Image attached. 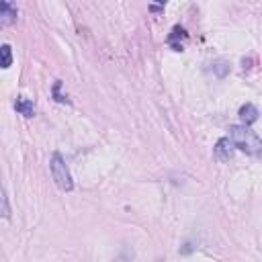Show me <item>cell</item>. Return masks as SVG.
I'll use <instances>...</instances> for the list:
<instances>
[{"instance_id": "obj_5", "label": "cell", "mask_w": 262, "mask_h": 262, "mask_svg": "<svg viewBox=\"0 0 262 262\" xmlns=\"http://www.w3.org/2000/svg\"><path fill=\"white\" fill-rule=\"evenodd\" d=\"M16 8L10 4V2H0V25L2 27H8V25H12L14 20H16Z\"/></svg>"}, {"instance_id": "obj_6", "label": "cell", "mask_w": 262, "mask_h": 262, "mask_svg": "<svg viewBox=\"0 0 262 262\" xmlns=\"http://www.w3.org/2000/svg\"><path fill=\"white\" fill-rule=\"evenodd\" d=\"M184 39H186V31L180 25H176V27H172V31L168 35V45H172L174 51H182V41Z\"/></svg>"}, {"instance_id": "obj_11", "label": "cell", "mask_w": 262, "mask_h": 262, "mask_svg": "<svg viewBox=\"0 0 262 262\" xmlns=\"http://www.w3.org/2000/svg\"><path fill=\"white\" fill-rule=\"evenodd\" d=\"M2 217L8 219L10 217V207H8V196H6V190L2 192Z\"/></svg>"}, {"instance_id": "obj_3", "label": "cell", "mask_w": 262, "mask_h": 262, "mask_svg": "<svg viewBox=\"0 0 262 262\" xmlns=\"http://www.w3.org/2000/svg\"><path fill=\"white\" fill-rule=\"evenodd\" d=\"M233 151H235V145H233V141H231L229 137L217 139V143H215V147H213V154H215V158H217L219 162H229V160L233 158Z\"/></svg>"}, {"instance_id": "obj_7", "label": "cell", "mask_w": 262, "mask_h": 262, "mask_svg": "<svg viewBox=\"0 0 262 262\" xmlns=\"http://www.w3.org/2000/svg\"><path fill=\"white\" fill-rule=\"evenodd\" d=\"M14 108H16V113L23 115V117H33L35 111H37V108H35V102L29 100V98H25V96H18V98H16Z\"/></svg>"}, {"instance_id": "obj_10", "label": "cell", "mask_w": 262, "mask_h": 262, "mask_svg": "<svg viewBox=\"0 0 262 262\" xmlns=\"http://www.w3.org/2000/svg\"><path fill=\"white\" fill-rule=\"evenodd\" d=\"M59 90H61V82H59V80H55V84H53V90H51V94H53V98H55L57 102H70V98H68V94H61Z\"/></svg>"}, {"instance_id": "obj_1", "label": "cell", "mask_w": 262, "mask_h": 262, "mask_svg": "<svg viewBox=\"0 0 262 262\" xmlns=\"http://www.w3.org/2000/svg\"><path fill=\"white\" fill-rule=\"evenodd\" d=\"M229 139L233 145L250 156H262V139L246 125H229Z\"/></svg>"}, {"instance_id": "obj_8", "label": "cell", "mask_w": 262, "mask_h": 262, "mask_svg": "<svg viewBox=\"0 0 262 262\" xmlns=\"http://www.w3.org/2000/svg\"><path fill=\"white\" fill-rule=\"evenodd\" d=\"M209 70L213 72V76H217V78H225V76L229 74V61H225V59H215V61L211 63Z\"/></svg>"}, {"instance_id": "obj_12", "label": "cell", "mask_w": 262, "mask_h": 262, "mask_svg": "<svg viewBox=\"0 0 262 262\" xmlns=\"http://www.w3.org/2000/svg\"><path fill=\"white\" fill-rule=\"evenodd\" d=\"M149 8H151V10H160V8H164V4H151Z\"/></svg>"}, {"instance_id": "obj_9", "label": "cell", "mask_w": 262, "mask_h": 262, "mask_svg": "<svg viewBox=\"0 0 262 262\" xmlns=\"http://www.w3.org/2000/svg\"><path fill=\"white\" fill-rule=\"evenodd\" d=\"M0 55H2V68L6 70V68H10L12 66V51H10V45L8 43H2V47H0Z\"/></svg>"}, {"instance_id": "obj_4", "label": "cell", "mask_w": 262, "mask_h": 262, "mask_svg": "<svg viewBox=\"0 0 262 262\" xmlns=\"http://www.w3.org/2000/svg\"><path fill=\"white\" fill-rule=\"evenodd\" d=\"M239 121H242V125H246V127H250L252 123H256L258 121V108L252 104V102H246V104H242L239 106Z\"/></svg>"}, {"instance_id": "obj_2", "label": "cell", "mask_w": 262, "mask_h": 262, "mask_svg": "<svg viewBox=\"0 0 262 262\" xmlns=\"http://www.w3.org/2000/svg\"><path fill=\"white\" fill-rule=\"evenodd\" d=\"M49 170H51V178H53V182L57 184V188L59 190H63V192H70L72 188H74V180H72V174H70V170H68V166H66V162H63V158H61V154H53L51 156V162H49Z\"/></svg>"}]
</instances>
